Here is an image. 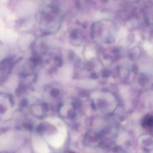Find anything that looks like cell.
Returning a JSON list of instances; mask_svg holds the SVG:
<instances>
[{
	"instance_id": "cell-2",
	"label": "cell",
	"mask_w": 153,
	"mask_h": 153,
	"mask_svg": "<svg viewBox=\"0 0 153 153\" xmlns=\"http://www.w3.org/2000/svg\"><path fill=\"white\" fill-rule=\"evenodd\" d=\"M153 125V117L152 115H147L144 118L142 122V126L146 129L152 128Z\"/></svg>"
},
{
	"instance_id": "cell-1",
	"label": "cell",
	"mask_w": 153,
	"mask_h": 153,
	"mask_svg": "<svg viewBox=\"0 0 153 153\" xmlns=\"http://www.w3.org/2000/svg\"><path fill=\"white\" fill-rule=\"evenodd\" d=\"M93 36L104 41H112L115 37L116 27L112 21L102 19L94 22L92 25Z\"/></svg>"
},
{
	"instance_id": "cell-3",
	"label": "cell",
	"mask_w": 153,
	"mask_h": 153,
	"mask_svg": "<svg viewBox=\"0 0 153 153\" xmlns=\"http://www.w3.org/2000/svg\"><path fill=\"white\" fill-rule=\"evenodd\" d=\"M51 94L54 97L57 96L58 94V91H57L56 89H54V90H52L51 91Z\"/></svg>"
},
{
	"instance_id": "cell-6",
	"label": "cell",
	"mask_w": 153,
	"mask_h": 153,
	"mask_svg": "<svg viewBox=\"0 0 153 153\" xmlns=\"http://www.w3.org/2000/svg\"><path fill=\"white\" fill-rule=\"evenodd\" d=\"M68 153H75L73 152H68Z\"/></svg>"
},
{
	"instance_id": "cell-5",
	"label": "cell",
	"mask_w": 153,
	"mask_h": 153,
	"mask_svg": "<svg viewBox=\"0 0 153 153\" xmlns=\"http://www.w3.org/2000/svg\"><path fill=\"white\" fill-rule=\"evenodd\" d=\"M128 1H130L131 2H135L136 1H137V0H128Z\"/></svg>"
},
{
	"instance_id": "cell-4",
	"label": "cell",
	"mask_w": 153,
	"mask_h": 153,
	"mask_svg": "<svg viewBox=\"0 0 153 153\" xmlns=\"http://www.w3.org/2000/svg\"><path fill=\"white\" fill-rule=\"evenodd\" d=\"M5 111V108L2 105H0V112H3Z\"/></svg>"
}]
</instances>
